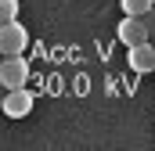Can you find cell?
Segmentation results:
<instances>
[{"mask_svg":"<svg viewBox=\"0 0 155 151\" xmlns=\"http://www.w3.org/2000/svg\"><path fill=\"white\" fill-rule=\"evenodd\" d=\"M25 79H29V61H25L22 54H7L4 65H0V83H4V90L25 86Z\"/></svg>","mask_w":155,"mask_h":151,"instance_id":"cell-1","label":"cell"},{"mask_svg":"<svg viewBox=\"0 0 155 151\" xmlns=\"http://www.w3.org/2000/svg\"><path fill=\"white\" fill-rule=\"evenodd\" d=\"M33 101H36V97H33L25 86H15V90L4 94V104H0V108H4L7 119H25V115L33 112Z\"/></svg>","mask_w":155,"mask_h":151,"instance_id":"cell-2","label":"cell"},{"mask_svg":"<svg viewBox=\"0 0 155 151\" xmlns=\"http://www.w3.org/2000/svg\"><path fill=\"white\" fill-rule=\"evenodd\" d=\"M25 43H29V33L18 25V18L15 22H0V50H4V58L7 54H22Z\"/></svg>","mask_w":155,"mask_h":151,"instance_id":"cell-3","label":"cell"},{"mask_svg":"<svg viewBox=\"0 0 155 151\" xmlns=\"http://www.w3.org/2000/svg\"><path fill=\"white\" fill-rule=\"evenodd\" d=\"M116 36H119V43L134 47V43H144V40H152V33H148V22H144V18H137V14H126V18L119 22Z\"/></svg>","mask_w":155,"mask_h":151,"instance_id":"cell-4","label":"cell"},{"mask_svg":"<svg viewBox=\"0 0 155 151\" xmlns=\"http://www.w3.org/2000/svg\"><path fill=\"white\" fill-rule=\"evenodd\" d=\"M126 58H130V69H134V72H152L155 69V47L148 43V40L126 47Z\"/></svg>","mask_w":155,"mask_h":151,"instance_id":"cell-5","label":"cell"},{"mask_svg":"<svg viewBox=\"0 0 155 151\" xmlns=\"http://www.w3.org/2000/svg\"><path fill=\"white\" fill-rule=\"evenodd\" d=\"M119 4H123L126 14H137V18H144V14L155 7V0H119Z\"/></svg>","mask_w":155,"mask_h":151,"instance_id":"cell-6","label":"cell"},{"mask_svg":"<svg viewBox=\"0 0 155 151\" xmlns=\"http://www.w3.org/2000/svg\"><path fill=\"white\" fill-rule=\"evenodd\" d=\"M18 18V0H0V22H15Z\"/></svg>","mask_w":155,"mask_h":151,"instance_id":"cell-7","label":"cell"},{"mask_svg":"<svg viewBox=\"0 0 155 151\" xmlns=\"http://www.w3.org/2000/svg\"><path fill=\"white\" fill-rule=\"evenodd\" d=\"M144 22H148V33H152V36H155V7H152V11H148V14H144Z\"/></svg>","mask_w":155,"mask_h":151,"instance_id":"cell-8","label":"cell"}]
</instances>
